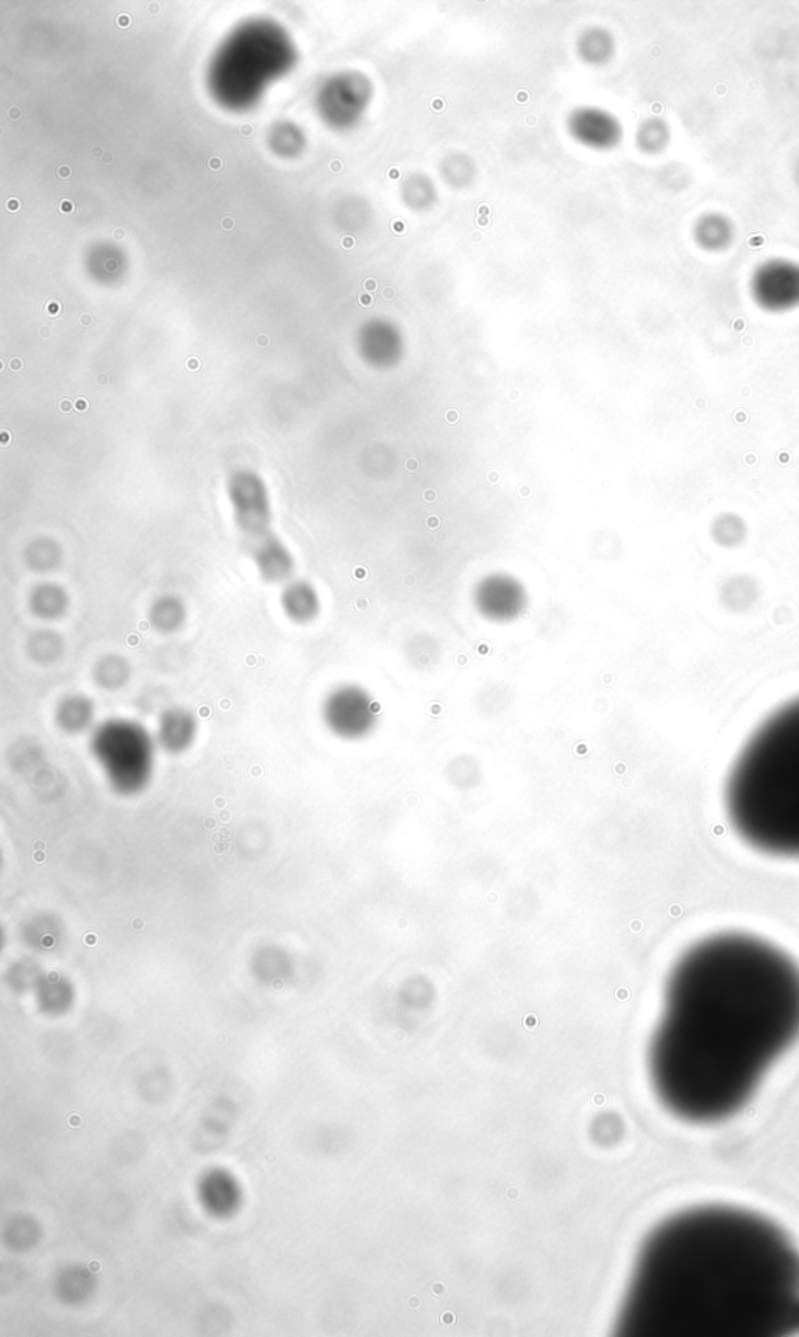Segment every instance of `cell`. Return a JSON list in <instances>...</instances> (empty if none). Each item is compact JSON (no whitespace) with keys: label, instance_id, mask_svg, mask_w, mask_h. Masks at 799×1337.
<instances>
[{"label":"cell","instance_id":"5b68a950","mask_svg":"<svg viewBox=\"0 0 799 1337\" xmlns=\"http://www.w3.org/2000/svg\"><path fill=\"white\" fill-rule=\"evenodd\" d=\"M750 297L768 314H787L799 308V261L768 258L750 277Z\"/></svg>","mask_w":799,"mask_h":1337},{"label":"cell","instance_id":"8fae6325","mask_svg":"<svg viewBox=\"0 0 799 1337\" xmlns=\"http://www.w3.org/2000/svg\"><path fill=\"white\" fill-rule=\"evenodd\" d=\"M403 203L412 211H428L436 205L439 191L433 178L423 172H412L400 186Z\"/></svg>","mask_w":799,"mask_h":1337},{"label":"cell","instance_id":"277c9868","mask_svg":"<svg viewBox=\"0 0 799 1337\" xmlns=\"http://www.w3.org/2000/svg\"><path fill=\"white\" fill-rule=\"evenodd\" d=\"M91 752L119 795H138L152 781L157 740L143 724L122 718L103 721L94 729Z\"/></svg>","mask_w":799,"mask_h":1337},{"label":"cell","instance_id":"ffe728a7","mask_svg":"<svg viewBox=\"0 0 799 1337\" xmlns=\"http://www.w3.org/2000/svg\"><path fill=\"white\" fill-rule=\"evenodd\" d=\"M792 180L793 183H795L796 188L799 189V155L795 158V161H793L792 164Z\"/></svg>","mask_w":799,"mask_h":1337},{"label":"cell","instance_id":"7a4b0ae2","mask_svg":"<svg viewBox=\"0 0 799 1337\" xmlns=\"http://www.w3.org/2000/svg\"><path fill=\"white\" fill-rule=\"evenodd\" d=\"M799 1328V1252L734 1206L668 1217L643 1242L618 1316L634 1337L782 1336Z\"/></svg>","mask_w":799,"mask_h":1337},{"label":"cell","instance_id":"7402d4cb","mask_svg":"<svg viewBox=\"0 0 799 1337\" xmlns=\"http://www.w3.org/2000/svg\"><path fill=\"white\" fill-rule=\"evenodd\" d=\"M72 210H74V206H72V203L69 202V200H64V202L61 203V211H63V213H71Z\"/></svg>","mask_w":799,"mask_h":1337},{"label":"cell","instance_id":"3957f363","mask_svg":"<svg viewBox=\"0 0 799 1337\" xmlns=\"http://www.w3.org/2000/svg\"><path fill=\"white\" fill-rule=\"evenodd\" d=\"M725 799L732 827L751 848L799 859V698L751 735L731 768Z\"/></svg>","mask_w":799,"mask_h":1337},{"label":"cell","instance_id":"9a60e30c","mask_svg":"<svg viewBox=\"0 0 799 1337\" xmlns=\"http://www.w3.org/2000/svg\"><path fill=\"white\" fill-rule=\"evenodd\" d=\"M258 562H260L261 571L267 578L278 579L286 578L291 573V557L288 551L281 547L275 540L264 543L258 550Z\"/></svg>","mask_w":799,"mask_h":1337},{"label":"cell","instance_id":"603a6c76","mask_svg":"<svg viewBox=\"0 0 799 1337\" xmlns=\"http://www.w3.org/2000/svg\"><path fill=\"white\" fill-rule=\"evenodd\" d=\"M130 22H132L130 21V16L121 15L118 18V24L121 25V27H128V25H130Z\"/></svg>","mask_w":799,"mask_h":1337},{"label":"cell","instance_id":"7c38bea8","mask_svg":"<svg viewBox=\"0 0 799 1337\" xmlns=\"http://www.w3.org/2000/svg\"><path fill=\"white\" fill-rule=\"evenodd\" d=\"M672 139V127L665 119L657 116L645 119L636 130L637 149L648 157L664 153L672 144Z\"/></svg>","mask_w":799,"mask_h":1337},{"label":"cell","instance_id":"d6986e66","mask_svg":"<svg viewBox=\"0 0 799 1337\" xmlns=\"http://www.w3.org/2000/svg\"><path fill=\"white\" fill-rule=\"evenodd\" d=\"M33 612L47 620H54L60 617L66 610V598L63 593L55 592L54 589H47L44 592H38L33 598Z\"/></svg>","mask_w":799,"mask_h":1337},{"label":"cell","instance_id":"5bb4252c","mask_svg":"<svg viewBox=\"0 0 799 1337\" xmlns=\"http://www.w3.org/2000/svg\"><path fill=\"white\" fill-rule=\"evenodd\" d=\"M283 610L292 621L303 623L316 614L317 603L314 593L303 586H291L283 593Z\"/></svg>","mask_w":799,"mask_h":1337},{"label":"cell","instance_id":"30bf717a","mask_svg":"<svg viewBox=\"0 0 799 1337\" xmlns=\"http://www.w3.org/2000/svg\"><path fill=\"white\" fill-rule=\"evenodd\" d=\"M58 728L68 734H82L93 726L96 718V706L91 699L82 695L68 696L61 701L57 709Z\"/></svg>","mask_w":799,"mask_h":1337},{"label":"cell","instance_id":"8992f818","mask_svg":"<svg viewBox=\"0 0 799 1337\" xmlns=\"http://www.w3.org/2000/svg\"><path fill=\"white\" fill-rule=\"evenodd\" d=\"M567 130L578 144L600 152L620 146L625 135L620 119L598 107L575 108L567 118Z\"/></svg>","mask_w":799,"mask_h":1337},{"label":"cell","instance_id":"cb8c5ba5","mask_svg":"<svg viewBox=\"0 0 799 1337\" xmlns=\"http://www.w3.org/2000/svg\"><path fill=\"white\" fill-rule=\"evenodd\" d=\"M7 206H8V210H10V211H18V210H19V202H18V200H16V199L8 200Z\"/></svg>","mask_w":799,"mask_h":1337},{"label":"cell","instance_id":"f546056e","mask_svg":"<svg viewBox=\"0 0 799 1337\" xmlns=\"http://www.w3.org/2000/svg\"><path fill=\"white\" fill-rule=\"evenodd\" d=\"M103 161H107V163H108V161H111V157H110V155H105V160H103Z\"/></svg>","mask_w":799,"mask_h":1337},{"label":"cell","instance_id":"4316f807","mask_svg":"<svg viewBox=\"0 0 799 1337\" xmlns=\"http://www.w3.org/2000/svg\"><path fill=\"white\" fill-rule=\"evenodd\" d=\"M210 166L213 167V169H219V167H221V160L213 158V160L210 161Z\"/></svg>","mask_w":799,"mask_h":1337},{"label":"cell","instance_id":"2e32d148","mask_svg":"<svg viewBox=\"0 0 799 1337\" xmlns=\"http://www.w3.org/2000/svg\"><path fill=\"white\" fill-rule=\"evenodd\" d=\"M185 621V609L177 600H161L150 612V623L161 634L178 631Z\"/></svg>","mask_w":799,"mask_h":1337},{"label":"cell","instance_id":"484cf974","mask_svg":"<svg viewBox=\"0 0 799 1337\" xmlns=\"http://www.w3.org/2000/svg\"><path fill=\"white\" fill-rule=\"evenodd\" d=\"M241 133L244 136L252 135V127H250V125H242Z\"/></svg>","mask_w":799,"mask_h":1337},{"label":"cell","instance_id":"d4e9b609","mask_svg":"<svg viewBox=\"0 0 799 1337\" xmlns=\"http://www.w3.org/2000/svg\"><path fill=\"white\" fill-rule=\"evenodd\" d=\"M222 227L231 230V228L235 227V222H233V219H230V217H225V219L222 220Z\"/></svg>","mask_w":799,"mask_h":1337},{"label":"cell","instance_id":"44dd1931","mask_svg":"<svg viewBox=\"0 0 799 1337\" xmlns=\"http://www.w3.org/2000/svg\"><path fill=\"white\" fill-rule=\"evenodd\" d=\"M58 175H60L61 178H69L71 177V169H69L68 166H61L60 169H58Z\"/></svg>","mask_w":799,"mask_h":1337},{"label":"cell","instance_id":"83f0119b","mask_svg":"<svg viewBox=\"0 0 799 1337\" xmlns=\"http://www.w3.org/2000/svg\"><path fill=\"white\" fill-rule=\"evenodd\" d=\"M10 114H11V116H15V118H18V116H19V111H13V110H11V111H10Z\"/></svg>","mask_w":799,"mask_h":1337},{"label":"cell","instance_id":"4fadbf2b","mask_svg":"<svg viewBox=\"0 0 799 1337\" xmlns=\"http://www.w3.org/2000/svg\"><path fill=\"white\" fill-rule=\"evenodd\" d=\"M441 177L448 186L455 189L472 185L476 175V164L467 153L451 152L441 161Z\"/></svg>","mask_w":799,"mask_h":1337},{"label":"cell","instance_id":"9c48e42d","mask_svg":"<svg viewBox=\"0 0 799 1337\" xmlns=\"http://www.w3.org/2000/svg\"><path fill=\"white\" fill-rule=\"evenodd\" d=\"M617 43L614 35L604 27H589L578 36L576 54L589 66H604L614 58Z\"/></svg>","mask_w":799,"mask_h":1337},{"label":"cell","instance_id":"6da1fadb","mask_svg":"<svg viewBox=\"0 0 799 1337\" xmlns=\"http://www.w3.org/2000/svg\"><path fill=\"white\" fill-rule=\"evenodd\" d=\"M798 1040V963L768 941L718 933L693 944L670 974L651 1082L676 1118L726 1121Z\"/></svg>","mask_w":799,"mask_h":1337},{"label":"cell","instance_id":"f1b7e54d","mask_svg":"<svg viewBox=\"0 0 799 1337\" xmlns=\"http://www.w3.org/2000/svg\"><path fill=\"white\" fill-rule=\"evenodd\" d=\"M121 233H122V230H118V231H116V238H122V236H124V235H121Z\"/></svg>","mask_w":799,"mask_h":1337},{"label":"cell","instance_id":"ba28073f","mask_svg":"<svg viewBox=\"0 0 799 1337\" xmlns=\"http://www.w3.org/2000/svg\"><path fill=\"white\" fill-rule=\"evenodd\" d=\"M199 734V723L189 710L174 707L161 715L158 721L157 745L169 754L188 751Z\"/></svg>","mask_w":799,"mask_h":1337},{"label":"cell","instance_id":"ac0fdd59","mask_svg":"<svg viewBox=\"0 0 799 1337\" xmlns=\"http://www.w3.org/2000/svg\"><path fill=\"white\" fill-rule=\"evenodd\" d=\"M714 537L723 547H734L745 537V525L736 515H723L715 523Z\"/></svg>","mask_w":799,"mask_h":1337},{"label":"cell","instance_id":"52a82bcc","mask_svg":"<svg viewBox=\"0 0 799 1337\" xmlns=\"http://www.w3.org/2000/svg\"><path fill=\"white\" fill-rule=\"evenodd\" d=\"M692 239L703 252H728L737 239L736 222L721 211H706L693 222Z\"/></svg>","mask_w":799,"mask_h":1337},{"label":"cell","instance_id":"e0dca14e","mask_svg":"<svg viewBox=\"0 0 799 1337\" xmlns=\"http://www.w3.org/2000/svg\"><path fill=\"white\" fill-rule=\"evenodd\" d=\"M130 667L119 656H108L100 660L94 670V678L103 689H119L128 681Z\"/></svg>","mask_w":799,"mask_h":1337}]
</instances>
